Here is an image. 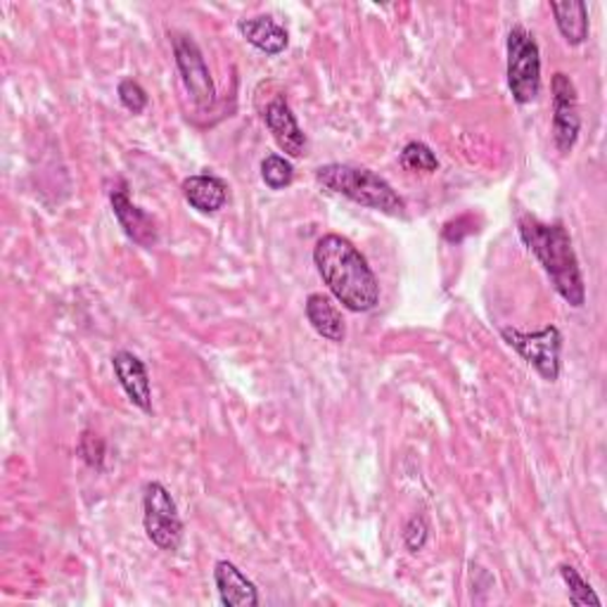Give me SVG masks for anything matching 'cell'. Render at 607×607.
<instances>
[{
    "mask_svg": "<svg viewBox=\"0 0 607 607\" xmlns=\"http://www.w3.org/2000/svg\"><path fill=\"white\" fill-rule=\"evenodd\" d=\"M237 30L247 38V44L266 55H280L290 44V34L285 26H280L273 17L266 15L243 20L237 24Z\"/></svg>",
    "mask_w": 607,
    "mask_h": 607,
    "instance_id": "cell-14",
    "label": "cell"
},
{
    "mask_svg": "<svg viewBox=\"0 0 607 607\" xmlns=\"http://www.w3.org/2000/svg\"><path fill=\"white\" fill-rule=\"evenodd\" d=\"M550 12L556 15L560 34L570 46H582L588 38V8L582 0H568V3H550Z\"/></svg>",
    "mask_w": 607,
    "mask_h": 607,
    "instance_id": "cell-16",
    "label": "cell"
},
{
    "mask_svg": "<svg viewBox=\"0 0 607 607\" xmlns=\"http://www.w3.org/2000/svg\"><path fill=\"white\" fill-rule=\"evenodd\" d=\"M79 456L86 460L91 468H103V458H105V444L97 434L83 432L79 440Z\"/></svg>",
    "mask_w": 607,
    "mask_h": 607,
    "instance_id": "cell-22",
    "label": "cell"
},
{
    "mask_svg": "<svg viewBox=\"0 0 607 607\" xmlns=\"http://www.w3.org/2000/svg\"><path fill=\"white\" fill-rule=\"evenodd\" d=\"M214 582H217L223 605H229V607H257L259 605L257 586H254L233 562H229V560L217 562Z\"/></svg>",
    "mask_w": 607,
    "mask_h": 607,
    "instance_id": "cell-12",
    "label": "cell"
},
{
    "mask_svg": "<svg viewBox=\"0 0 607 607\" xmlns=\"http://www.w3.org/2000/svg\"><path fill=\"white\" fill-rule=\"evenodd\" d=\"M468 219H470V217H460V219H456V221L446 223L444 237L448 240V243H460V240H463L465 235H470V233H465V231H463V225L468 223Z\"/></svg>",
    "mask_w": 607,
    "mask_h": 607,
    "instance_id": "cell-23",
    "label": "cell"
},
{
    "mask_svg": "<svg viewBox=\"0 0 607 607\" xmlns=\"http://www.w3.org/2000/svg\"><path fill=\"white\" fill-rule=\"evenodd\" d=\"M517 229L522 243L541 261L562 300L574 308H582L586 302V285L568 229L562 223H541L529 214L520 219Z\"/></svg>",
    "mask_w": 607,
    "mask_h": 607,
    "instance_id": "cell-2",
    "label": "cell"
},
{
    "mask_svg": "<svg viewBox=\"0 0 607 607\" xmlns=\"http://www.w3.org/2000/svg\"><path fill=\"white\" fill-rule=\"evenodd\" d=\"M507 86L520 105L534 103L541 93V52L525 26L507 34Z\"/></svg>",
    "mask_w": 607,
    "mask_h": 607,
    "instance_id": "cell-4",
    "label": "cell"
},
{
    "mask_svg": "<svg viewBox=\"0 0 607 607\" xmlns=\"http://www.w3.org/2000/svg\"><path fill=\"white\" fill-rule=\"evenodd\" d=\"M501 337L507 347H513L546 383H556L560 377V349L562 335L556 326H546L539 332H522L517 328H503Z\"/></svg>",
    "mask_w": 607,
    "mask_h": 607,
    "instance_id": "cell-6",
    "label": "cell"
},
{
    "mask_svg": "<svg viewBox=\"0 0 607 607\" xmlns=\"http://www.w3.org/2000/svg\"><path fill=\"white\" fill-rule=\"evenodd\" d=\"M112 369H115L119 385L126 392V397L131 399V404L138 406L143 413H152V387L145 363L131 354V351H117L112 357Z\"/></svg>",
    "mask_w": 607,
    "mask_h": 607,
    "instance_id": "cell-11",
    "label": "cell"
},
{
    "mask_svg": "<svg viewBox=\"0 0 607 607\" xmlns=\"http://www.w3.org/2000/svg\"><path fill=\"white\" fill-rule=\"evenodd\" d=\"M428 536H430V525L425 517L413 515L411 520H408V525L404 527V544L408 550H411V553H418V550L425 548Z\"/></svg>",
    "mask_w": 607,
    "mask_h": 607,
    "instance_id": "cell-21",
    "label": "cell"
},
{
    "mask_svg": "<svg viewBox=\"0 0 607 607\" xmlns=\"http://www.w3.org/2000/svg\"><path fill=\"white\" fill-rule=\"evenodd\" d=\"M401 166L408 168V172H422V174H432L440 168V160L432 152L430 145L420 143V140H413L401 150Z\"/></svg>",
    "mask_w": 607,
    "mask_h": 607,
    "instance_id": "cell-17",
    "label": "cell"
},
{
    "mask_svg": "<svg viewBox=\"0 0 607 607\" xmlns=\"http://www.w3.org/2000/svg\"><path fill=\"white\" fill-rule=\"evenodd\" d=\"M109 202H112V209H115V217L124 229V233L129 235L136 245H140V247L157 245V240H160L157 223H154V219L148 214L145 209H140L131 202L129 190H126V183H119V186L112 190Z\"/></svg>",
    "mask_w": 607,
    "mask_h": 607,
    "instance_id": "cell-9",
    "label": "cell"
},
{
    "mask_svg": "<svg viewBox=\"0 0 607 607\" xmlns=\"http://www.w3.org/2000/svg\"><path fill=\"white\" fill-rule=\"evenodd\" d=\"M174 55H176V65L183 77V83H186V89L195 101V105L209 107L211 103H214L217 91H214V81H211L209 67L205 62V55H202L200 46H197L190 36L176 34L174 36Z\"/></svg>",
    "mask_w": 607,
    "mask_h": 607,
    "instance_id": "cell-7",
    "label": "cell"
},
{
    "mask_svg": "<svg viewBox=\"0 0 607 607\" xmlns=\"http://www.w3.org/2000/svg\"><path fill=\"white\" fill-rule=\"evenodd\" d=\"M306 318L312 323V328L320 335L326 337L330 342H345L347 337V326H345V318L340 314V308L332 304L330 296L314 292L308 294L306 300Z\"/></svg>",
    "mask_w": 607,
    "mask_h": 607,
    "instance_id": "cell-13",
    "label": "cell"
},
{
    "mask_svg": "<svg viewBox=\"0 0 607 607\" xmlns=\"http://www.w3.org/2000/svg\"><path fill=\"white\" fill-rule=\"evenodd\" d=\"M183 195L200 214H214L225 205L229 190H225V183L221 178L211 174H197L183 180Z\"/></svg>",
    "mask_w": 607,
    "mask_h": 607,
    "instance_id": "cell-15",
    "label": "cell"
},
{
    "mask_svg": "<svg viewBox=\"0 0 607 607\" xmlns=\"http://www.w3.org/2000/svg\"><path fill=\"white\" fill-rule=\"evenodd\" d=\"M553 140L556 148L568 154L574 150L579 131H582V115H579V97L576 89L568 74L558 72L553 77Z\"/></svg>",
    "mask_w": 607,
    "mask_h": 607,
    "instance_id": "cell-8",
    "label": "cell"
},
{
    "mask_svg": "<svg viewBox=\"0 0 607 607\" xmlns=\"http://www.w3.org/2000/svg\"><path fill=\"white\" fill-rule=\"evenodd\" d=\"M264 121L282 152L290 154V157H302V154H306V136L300 129V124H296V117L292 115L285 97L278 95L276 101L268 103L264 112Z\"/></svg>",
    "mask_w": 607,
    "mask_h": 607,
    "instance_id": "cell-10",
    "label": "cell"
},
{
    "mask_svg": "<svg viewBox=\"0 0 607 607\" xmlns=\"http://www.w3.org/2000/svg\"><path fill=\"white\" fill-rule=\"evenodd\" d=\"M560 576L564 579L570 591V603L572 605H593L600 607V598L593 593V588L588 586V582H584V576L579 574L572 564H560Z\"/></svg>",
    "mask_w": 607,
    "mask_h": 607,
    "instance_id": "cell-19",
    "label": "cell"
},
{
    "mask_svg": "<svg viewBox=\"0 0 607 607\" xmlns=\"http://www.w3.org/2000/svg\"><path fill=\"white\" fill-rule=\"evenodd\" d=\"M119 101L121 105L131 112V115H143L145 107H148V93L145 89L140 86L138 81L133 79H124L119 83Z\"/></svg>",
    "mask_w": 607,
    "mask_h": 607,
    "instance_id": "cell-20",
    "label": "cell"
},
{
    "mask_svg": "<svg viewBox=\"0 0 607 607\" xmlns=\"http://www.w3.org/2000/svg\"><path fill=\"white\" fill-rule=\"evenodd\" d=\"M314 261L335 300L349 312H373L380 302V285L373 268L347 237L328 233L314 247Z\"/></svg>",
    "mask_w": 607,
    "mask_h": 607,
    "instance_id": "cell-1",
    "label": "cell"
},
{
    "mask_svg": "<svg viewBox=\"0 0 607 607\" xmlns=\"http://www.w3.org/2000/svg\"><path fill=\"white\" fill-rule=\"evenodd\" d=\"M143 525L148 539L160 550H176L183 539V520L168 489L160 482L145 485L143 491Z\"/></svg>",
    "mask_w": 607,
    "mask_h": 607,
    "instance_id": "cell-5",
    "label": "cell"
},
{
    "mask_svg": "<svg viewBox=\"0 0 607 607\" xmlns=\"http://www.w3.org/2000/svg\"><path fill=\"white\" fill-rule=\"evenodd\" d=\"M261 178L271 190H282L292 183L294 166L290 160L280 157V154H268L261 162Z\"/></svg>",
    "mask_w": 607,
    "mask_h": 607,
    "instance_id": "cell-18",
    "label": "cell"
},
{
    "mask_svg": "<svg viewBox=\"0 0 607 607\" xmlns=\"http://www.w3.org/2000/svg\"><path fill=\"white\" fill-rule=\"evenodd\" d=\"M316 180L323 188H328L335 195H342L365 209L383 211L387 217L406 214V205L399 192L383 176L371 172V168L351 164H326L316 172Z\"/></svg>",
    "mask_w": 607,
    "mask_h": 607,
    "instance_id": "cell-3",
    "label": "cell"
}]
</instances>
